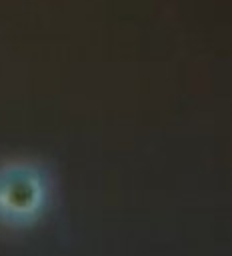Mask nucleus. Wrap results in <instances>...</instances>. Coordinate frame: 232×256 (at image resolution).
<instances>
[{
    "instance_id": "1",
    "label": "nucleus",
    "mask_w": 232,
    "mask_h": 256,
    "mask_svg": "<svg viewBox=\"0 0 232 256\" xmlns=\"http://www.w3.org/2000/svg\"><path fill=\"white\" fill-rule=\"evenodd\" d=\"M54 202V176L36 158L0 160V230L24 232L38 226Z\"/></svg>"
}]
</instances>
